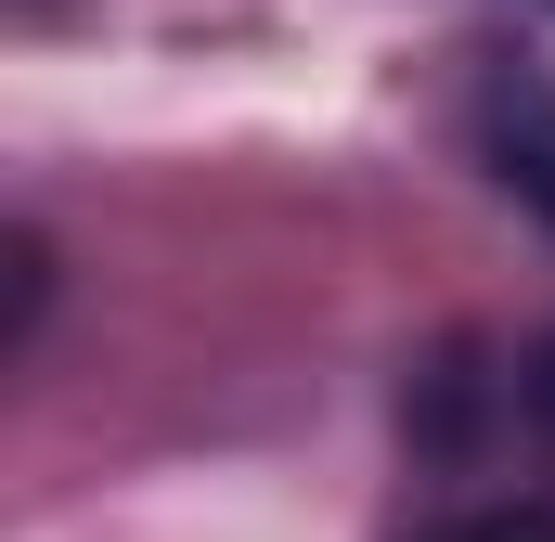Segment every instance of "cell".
Returning <instances> with one entry per match:
<instances>
[{"label":"cell","mask_w":555,"mask_h":542,"mask_svg":"<svg viewBox=\"0 0 555 542\" xmlns=\"http://www.w3.org/2000/svg\"><path fill=\"white\" fill-rule=\"evenodd\" d=\"M465 130H478V155H491V181L555 233V78L543 65H491L478 104H465Z\"/></svg>","instance_id":"6da1fadb"},{"label":"cell","mask_w":555,"mask_h":542,"mask_svg":"<svg viewBox=\"0 0 555 542\" xmlns=\"http://www.w3.org/2000/svg\"><path fill=\"white\" fill-rule=\"evenodd\" d=\"M530 413H543V426H555V349H543V362H530Z\"/></svg>","instance_id":"3957f363"},{"label":"cell","mask_w":555,"mask_h":542,"mask_svg":"<svg viewBox=\"0 0 555 542\" xmlns=\"http://www.w3.org/2000/svg\"><path fill=\"white\" fill-rule=\"evenodd\" d=\"M414 542H555V504H465V517H439Z\"/></svg>","instance_id":"7a4b0ae2"}]
</instances>
